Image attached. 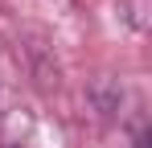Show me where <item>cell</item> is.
I'll return each instance as SVG.
<instances>
[{
    "mask_svg": "<svg viewBox=\"0 0 152 148\" xmlns=\"http://www.w3.org/2000/svg\"><path fill=\"white\" fill-rule=\"evenodd\" d=\"M136 148H148V136H140V140H136Z\"/></svg>",
    "mask_w": 152,
    "mask_h": 148,
    "instance_id": "6da1fadb",
    "label": "cell"
}]
</instances>
